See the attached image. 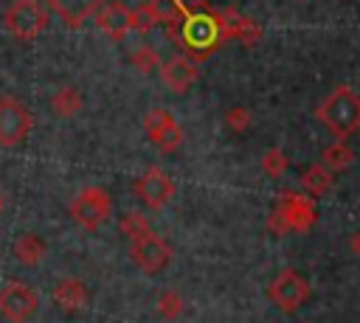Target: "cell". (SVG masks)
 <instances>
[{
  "mask_svg": "<svg viewBox=\"0 0 360 323\" xmlns=\"http://www.w3.org/2000/svg\"><path fill=\"white\" fill-rule=\"evenodd\" d=\"M6 28L11 37L31 42L48 28V11L39 6V0H14L6 11Z\"/></svg>",
  "mask_w": 360,
  "mask_h": 323,
  "instance_id": "obj_5",
  "label": "cell"
},
{
  "mask_svg": "<svg viewBox=\"0 0 360 323\" xmlns=\"http://www.w3.org/2000/svg\"><path fill=\"white\" fill-rule=\"evenodd\" d=\"M318 219V211H315V202L304 194H295V191H284L278 197V208L267 216V230L281 236V233H307Z\"/></svg>",
  "mask_w": 360,
  "mask_h": 323,
  "instance_id": "obj_3",
  "label": "cell"
},
{
  "mask_svg": "<svg viewBox=\"0 0 360 323\" xmlns=\"http://www.w3.org/2000/svg\"><path fill=\"white\" fill-rule=\"evenodd\" d=\"M96 25L110 39H124L132 31V8H127L121 0H107L96 14Z\"/></svg>",
  "mask_w": 360,
  "mask_h": 323,
  "instance_id": "obj_11",
  "label": "cell"
},
{
  "mask_svg": "<svg viewBox=\"0 0 360 323\" xmlns=\"http://www.w3.org/2000/svg\"><path fill=\"white\" fill-rule=\"evenodd\" d=\"M250 112L245 110V107H231L228 112H225V124H228V129H233V132H245L248 126H250Z\"/></svg>",
  "mask_w": 360,
  "mask_h": 323,
  "instance_id": "obj_25",
  "label": "cell"
},
{
  "mask_svg": "<svg viewBox=\"0 0 360 323\" xmlns=\"http://www.w3.org/2000/svg\"><path fill=\"white\" fill-rule=\"evenodd\" d=\"M129 253H132V261L143 270V272H160L169 261H172V247L163 236H158L155 230L141 236V239H132L129 242Z\"/></svg>",
  "mask_w": 360,
  "mask_h": 323,
  "instance_id": "obj_8",
  "label": "cell"
},
{
  "mask_svg": "<svg viewBox=\"0 0 360 323\" xmlns=\"http://www.w3.org/2000/svg\"><path fill=\"white\" fill-rule=\"evenodd\" d=\"M332 180H335V174H332L323 163H315V166H309V169L301 174V188H304L309 197H321V194H326V191L332 188Z\"/></svg>",
  "mask_w": 360,
  "mask_h": 323,
  "instance_id": "obj_17",
  "label": "cell"
},
{
  "mask_svg": "<svg viewBox=\"0 0 360 323\" xmlns=\"http://www.w3.org/2000/svg\"><path fill=\"white\" fill-rule=\"evenodd\" d=\"M197 76H200L197 62L186 53H177V56H172L169 62L160 65V79L172 93H186L197 81Z\"/></svg>",
  "mask_w": 360,
  "mask_h": 323,
  "instance_id": "obj_12",
  "label": "cell"
},
{
  "mask_svg": "<svg viewBox=\"0 0 360 323\" xmlns=\"http://www.w3.org/2000/svg\"><path fill=\"white\" fill-rule=\"evenodd\" d=\"M352 253H354V256L360 258V230H357V233L352 236Z\"/></svg>",
  "mask_w": 360,
  "mask_h": 323,
  "instance_id": "obj_26",
  "label": "cell"
},
{
  "mask_svg": "<svg viewBox=\"0 0 360 323\" xmlns=\"http://www.w3.org/2000/svg\"><path fill=\"white\" fill-rule=\"evenodd\" d=\"M45 242L37 236V233H22V236H17V242H14V256L22 261V264H39L42 258H45Z\"/></svg>",
  "mask_w": 360,
  "mask_h": 323,
  "instance_id": "obj_18",
  "label": "cell"
},
{
  "mask_svg": "<svg viewBox=\"0 0 360 323\" xmlns=\"http://www.w3.org/2000/svg\"><path fill=\"white\" fill-rule=\"evenodd\" d=\"M267 295L276 306H281L284 312H295L307 298H309V284L295 272V270H284L276 275V281L267 286Z\"/></svg>",
  "mask_w": 360,
  "mask_h": 323,
  "instance_id": "obj_10",
  "label": "cell"
},
{
  "mask_svg": "<svg viewBox=\"0 0 360 323\" xmlns=\"http://www.w3.org/2000/svg\"><path fill=\"white\" fill-rule=\"evenodd\" d=\"M31 112L22 101L3 95L0 98V146H20L31 132Z\"/></svg>",
  "mask_w": 360,
  "mask_h": 323,
  "instance_id": "obj_6",
  "label": "cell"
},
{
  "mask_svg": "<svg viewBox=\"0 0 360 323\" xmlns=\"http://www.w3.org/2000/svg\"><path fill=\"white\" fill-rule=\"evenodd\" d=\"M53 303L62 312H79V309H84V303H87V286H84V281H79V278H62L53 286Z\"/></svg>",
  "mask_w": 360,
  "mask_h": 323,
  "instance_id": "obj_15",
  "label": "cell"
},
{
  "mask_svg": "<svg viewBox=\"0 0 360 323\" xmlns=\"http://www.w3.org/2000/svg\"><path fill=\"white\" fill-rule=\"evenodd\" d=\"M149 140H152L158 149H163V152H174V149L183 146V129H180L177 121H172V124H166L160 132H155Z\"/></svg>",
  "mask_w": 360,
  "mask_h": 323,
  "instance_id": "obj_20",
  "label": "cell"
},
{
  "mask_svg": "<svg viewBox=\"0 0 360 323\" xmlns=\"http://www.w3.org/2000/svg\"><path fill=\"white\" fill-rule=\"evenodd\" d=\"M219 20H222V31H225V39H236L242 45H256L262 39V28L256 20L245 17L242 11H236L233 6L228 8H219Z\"/></svg>",
  "mask_w": 360,
  "mask_h": 323,
  "instance_id": "obj_13",
  "label": "cell"
},
{
  "mask_svg": "<svg viewBox=\"0 0 360 323\" xmlns=\"http://www.w3.org/2000/svg\"><path fill=\"white\" fill-rule=\"evenodd\" d=\"M321 163H323L332 174H340V171H346V169L354 163V152H352V146H349L346 140H335V143H329V146L323 149Z\"/></svg>",
  "mask_w": 360,
  "mask_h": 323,
  "instance_id": "obj_16",
  "label": "cell"
},
{
  "mask_svg": "<svg viewBox=\"0 0 360 323\" xmlns=\"http://www.w3.org/2000/svg\"><path fill=\"white\" fill-rule=\"evenodd\" d=\"M129 62H132L141 73H152V70H158V67H160V56H158V51H155V48H149V45L135 48V53L129 56Z\"/></svg>",
  "mask_w": 360,
  "mask_h": 323,
  "instance_id": "obj_23",
  "label": "cell"
},
{
  "mask_svg": "<svg viewBox=\"0 0 360 323\" xmlns=\"http://www.w3.org/2000/svg\"><path fill=\"white\" fill-rule=\"evenodd\" d=\"M51 110H53L56 115H62V118L76 115V112L82 110V95H79V90L70 87V84L59 87V90L53 93V98H51Z\"/></svg>",
  "mask_w": 360,
  "mask_h": 323,
  "instance_id": "obj_19",
  "label": "cell"
},
{
  "mask_svg": "<svg viewBox=\"0 0 360 323\" xmlns=\"http://www.w3.org/2000/svg\"><path fill=\"white\" fill-rule=\"evenodd\" d=\"M68 28H82L107 0H42Z\"/></svg>",
  "mask_w": 360,
  "mask_h": 323,
  "instance_id": "obj_14",
  "label": "cell"
},
{
  "mask_svg": "<svg viewBox=\"0 0 360 323\" xmlns=\"http://www.w3.org/2000/svg\"><path fill=\"white\" fill-rule=\"evenodd\" d=\"M110 213H112V199L101 185L82 188L70 202V216L84 230H98L110 219Z\"/></svg>",
  "mask_w": 360,
  "mask_h": 323,
  "instance_id": "obj_4",
  "label": "cell"
},
{
  "mask_svg": "<svg viewBox=\"0 0 360 323\" xmlns=\"http://www.w3.org/2000/svg\"><path fill=\"white\" fill-rule=\"evenodd\" d=\"M183 309H186V301H183V295L177 289H163L158 295V312H160V317L174 320V317L183 315Z\"/></svg>",
  "mask_w": 360,
  "mask_h": 323,
  "instance_id": "obj_21",
  "label": "cell"
},
{
  "mask_svg": "<svg viewBox=\"0 0 360 323\" xmlns=\"http://www.w3.org/2000/svg\"><path fill=\"white\" fill-rule=\"evenodd\" d=\"M0 211H3V197H0Z\"/></svg>",
  "mask_w": 360,
  "mask_h": 323,
  "instance_id": "obj_27",
  "label": "cell"
},
{
  "mask_svg": "<svg viewBox=\"0 0 360 323\" xmlns=\"http://www.w3.org/2000/svg\"><path fill=\"white\" fill-rule=\"evenodd\" d=\"M169 39L194 62L208 59L222 42H225V31H222V20H219V8L197 0L191 6L180 3L174 6V17L166 22Z\"/></svg>",
  "mask_w": 360,
  "mask_h": 323,
  "instance_id": "obj_1",
  "label": "cell"
},
{
  "mask_svg": "<svg viewBox=\"0 0 360 323\" xmlns=\"http://www.w3.org/2000/svg\"><path fill=\"white\" fill-rule=\"evenodd\" d=\"M121 233L132 242V239H141V236L152 233V228H149V222H146L143 213H124L121 216Z\"/></svg>",
  "mask_w": 360,
  "mask_h": 323,
  "instance_id": "obj_22",
  "label": "cell"
},
{
  "mask_svg": "<svg viewBox=\"0 0 360 323\" xmlns=\"http://www.w3.org/2000/svg\"><path fill=\"white\" fill-rule=\"evenodd\" d=\"M135 194L141 197V202H143L146 208L160 211V208H166L169 199L174 197V183H172V177H169L166 171H160L158 166H152V169H146V171L138 177Z\"/></svg>",
  "mask_w": 360,
  "mask_h": 323,
  "instance_id": "obj_9",
  "label": "cell"
},
{
  "mask_svg": "<svg viewBox=\"0 0 360 323\" xmlns=\"http://www.w3.org/2000/svg\"><path fill=\"white\" fill-rule=\"evenodd\" d=\"M39 306V298L37 292L22 284V281H8L3 289H0V315L11 323H25L34 317Z\"/></svg>",
  "mask_w": 360,
  "mask_h": 323,
  "instance_id": "obj_7",
  "label": "cell"
},
{
  "mask_svg": "<svg viewBox=\"0 0 360 323\" xmlns=\"http://www.w3.org/2000/svg\"><path fill=\"white\" fill-rule=\"evenodd\" d=\"M321 124L335 135V140H346L349 135L357 132L360 126V98L354 95L352 87L340 84L335 87L318 107Z\"/></svg>",
  "mask_w": 360,
  "mask_h": 323,
  "instance_id": "obj_2",
  "label": "cell"
},
{
  "mask_svg": "<svg viewBox=\"0 0 360 323\" xmlns=\"http://www.w3.org/2000/svg\"><path fill=\"white\" fill-rule=\"evenodd\" d=\"M262 171L267 177H281L287 171V154L281 149H267L262 154Z\"/></svg>",
  "mask_w": 360,
  "mask_h": 323,
  "instance_id": "obj_24",
  "label": "cell"
}]
</instances>
